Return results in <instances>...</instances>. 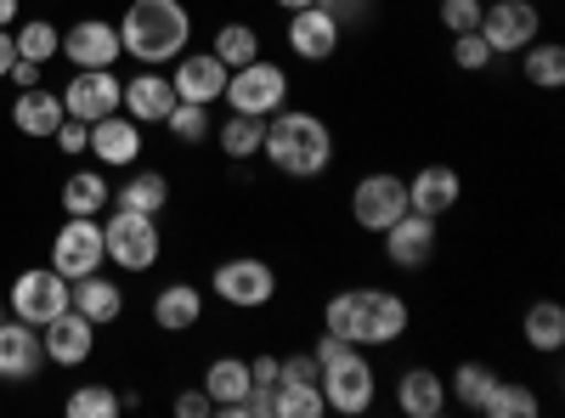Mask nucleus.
<instances>
[{
  "label": "nucleus",
  "instance_id": "1",
  "mask_svg": "<svg viewBox=\"0 0 565 418\" xmlns=\"http://www.w3.org/2000/svg\"><path fill=\"white\" fill-rule=\"evenodd\" d=\"M322 329L351 345H396L407 334V300L391 289H345L322 306Z\"/></svg>",
  "mask_w": 565,
  "mask_h": 418
},
{
  "label": "nucleus",
  "instance_id": "2",
  "mask_svg": "<svg viewBox=\"0 0 565 418\" xmlns=\"http://www.w3.org/2000/svg\"><path fill=\"white\" fill-rule=\"evenodd\" d=\"M193 40V18L181 0H130V12L119 23V52L136 63H170Z\"/></svg>",
  "mask_w": 565,
  "mask_h": 418
},
{
  "label": "nucleus",
  "instance_id": "3",
  "mask_svg": "<svg viewBox=\"0 0 565 418\" xmlns=\"http://www.w3.org/2000/svg\"><path fill=\"white\" fill-rule=\"evenodd\" d=\"M260 153L282 170V175H322L328 170V159H334V136H328V125L317 119V114H271L266 119V142H260Z\"/></svg>",
  "mask_w": 565,
  "mask_h": 418
},
{
  "label": "nucleus",
  "instance_id": "4",
  "mask_svg": "<svg viewBox=\"0 0 565 418\" xmlns=\"http://www.w3.org/2000/svg\"><path fill=\"white\" fill-rule=\"evenodd\" d=\"M221 97L232 103V114H249V119H271L282 103H289V74H282L277 63L255 57L244 68H232L226 74V90Z\"/></svg>",
  "mask_w": 565,
  "mask_h": 418
},
{
  "label": "nucleus",
  "instance_id": "5",
  "mask_svg": "<svg viewBox=\"0 0 565 418\" xmlns=\"http://www.w3.org/2000/svg\"><path fill=\"white\" fill-rule=\"evenodd\" d=\"M103 249H108V260H119L125 271H148V266L159 260V226H153V215L114 210L108 226H103Z\"/></svg>",
  "mask_w": 565,
  "mask_h": 418
},
{
  "label": "nucleus",
  "instance_id": "6",
  "mask_svg": "<svg viewBox=\"0 0 565 418\" xmlns=\"http://www.w3.org/2000/svg\"><path fill=\"white\" fill-rule=\"evenodd\" d=\"M103 260H108V249H103V226L90 221V215H68L63 232L52 238V266L68 277V283H79V277H90Z\"/></svg>",
  "mask_w": 565,
  "mask_h": 418
},
{
  "label": "nucleus",
  "instance_id": "7",
  "mask_svg": "<svg viewBox=\"0 0 565 418\" xmlns=\"http://www.w3.org/2000/svg\"><path fill=\"white\" fill-rule=\"evenodd\" d=\"M317 390H322V401L334 407V412H367L373 407V367H367L362 345L351 356H340V362H328Z\"/></svg>",
  "mask_w": 565,
  "mask_h": 418
},
{
  "label": "nucleus",
  "instance_id": "8",
  "mask_svg": "<svg viewBox=\"0 0 565 418\" xmlns=\"http://www.w3.org/2000/svg\"><path fill=\"white\" fill-rule=\"evenodd\" d=\"M74 306V289H68V277L52 266V271H23L18 283H12V311L23 322H34V329H45L57 311Z\"/></svg>",
  "mask_w": 565,
  "mask_h": 418
},
{
  "label": "nucleus",
  "instance_id": "9",
  "mask_svg": "<svg viewBox=\"0 0 565 418\" xmlns=\"http://www.w3.org/2000/svg\"><path fill=\"white\" fill-rule=\"evenodd\" d=\"M351 215L362 232H385L391 221L407 215V181L402 175H362L356 181V193H351Z\"/></svg>",
  "mask_w": 565,
  "mask_h": 418
},
{
  "label": "nucleus",
  "instance_id": "10",
  "mask_svg": "<svg viewBox=\"0 0 565 418\" xmlns=\"http://www.w3.org/2000/svg\"><path fill=\"white\" fill-rule=\"evenodd\" d=\"M215 294L226 306H238V311H255L277 294V271L255 255H238V260H221L215 266Z\"/></svg>",
  "mask_w": 565,
  "mask_h": 418
},
{
  "label": "nucleus",
  "instance_id": "11",
  "mask_svg": "<svg viewBox=\"0 0 565 418\" xmlns=\"http://www.w3.org/2000/svg\"><path fill=\"white\" fill-rule=\"evenodd\" d=\"M119 90H125V85L114 79V68H74V79H68V90H63V114L97 125V119L119 114Z\"/></svg>",
  "mask_w": 565,
  "mask_h": 418
},
{
  "label": "nucleus",
  "instance_id": "12",
  "mask_svg": "<svg viewBox=\"0 0 565 418\" xmlns=\"http://www.w3.org/2000/svg\"><path fill=\"white\" fill-rule=\"evenodd\" d=\"M537 7L532 0H487V12H481V34L492 52H526V45L537 40Z\"/></svg>",
  "mask_w": 565,
  "mask_h": 418
},
{
  "label": "nucleus",
  "instance_id": "13",
  "mask_svg": "<svg viewBox=\"0 0 565 418\" xmlns=\"http://www.w3.org/2000/svg\"><path fill=\"white\" fill-rule=\"evenodd\" d=\"M57 52H63L74 68H114V63H119V29L103 23V18H85V23H74V29L63 34Z\"/></svg>",
  "mask_w": 565,
  "mask_h": 418
},
{
  "label": "nucleus",
  "instance_id": "14",
  "mask_svg": "<svg viewBox=\"0 0 565 418\" xmlns=\"http://www.w3.org/2000/svg\"><path fill=\"white\" fill-rule=\"evenodd\" d=\"M40 345H45V356L52 362H63V367H79L85 356H90V345H97V322H90L85 311H57L52 322H45V334H40Z\"/></svg>",
  "mask_w": 565,
  "mask_h": 418
},
{
  "label": "nucleus",
  "instance_id": "15",
  "mask_svg": "<svg viewBox=\"0 0 565 418\" xmlns=\"http://www.w3.org/2000/svg\"><path fill=\"white\" fill-rule=\"evenodd\" d=\"M385 255H391L402 271L430 266V255H436V221L418 215V210H407L402 221H391V226H385Z\"/></svg>",
  "mask_w": 565,
  "mask_h": 418
},
{
  "label": "nucleus",
  "instance_id": "16",
  "mask_svg": "<svg viewBox=\"0 0 565 418\" xmlns=\"http://www.w3.org/2000/svg\"><path fill=\"white\" fill-rule=\"evenodd\" d=\"M289 52L306 57V63H328V57L340 52V23L328 18L322 7H300L289 18Z\"/></svg>",
  "mask_w": 565,
  "mask_h": 418
},
{
  "label": "nucleus",
  "instance_id": "17",
  "mask_svg": "<svg viewBox=\"0 0 565 418\" xmlns=\"http://www.w3.org/2000/svg\"><path fill=\"white\" fill-rule=\"evenodd\" d=\"M226 74H232V68H226L215 52H204V57H181L175 74H170L175 103H199V108H210L221 90H226Z\"/></svg>",
  "mask_w": 565,
  "mask_h": 418
},
{
  "label": "nucleus",
  "instance_id": "18",
  "mask_svg": "<svg viewBox=\"0 0 565 418\" xmlns=\"http://www.w3.org/2000/svg\"><path fill=\"white\" fill-rule=\"evenodd\" d=\"M119 108L136 119V125H159V119H170V108H175V85H170V74H136L125 90H119Z\"/></svg>",
  "mask_w": 565,
  "mask_h": 418
},
{
  "label": "nucleus",
  "instance_id": "19",
  "mask_svg": "<svg viewBox=\"0 0 565 418\" xmlns=\"http://www.w3.org/2000/svg\"><path fill=\"white\" fill-rule=\"evenodd\" d=\"M458 193H463L458 170H447V164H424V170L407 181V210H418V215L441 221V215L458 204Z\"/></svg>",
  "mask_w": 565,
  "mask_h": 418
},
{
  "label": "nucleus",
  "instance_id": "20",
  "mask_svg": "<svg viewBox=\"0 0 565 418\" xmlns=\"http://www.w3.org/2000/svg\"><path fill=\"white\" fill-rule=\"evenodd\" d=\"M45 362V345L34 334V322H0V379H34Z\"/></svg>",
  "mask_w": 565,
  "mask_h": 418
},
{
  "label": "nucleus",
  "instance_id": "21",
  "mask_svg": "<svg viewBox=\"0 0 565 418\" xmlns=\"http://www.w3.org/2000/svg\"><path fill=\"white\" fill-rule=\"evenodd\" d=\"M90 153L103 164H136L141 159V125L130 114H108L90 125Z\"/></svg>",
  "mask_w": 565,
  "mask_h": 418
},
{
  "label": "nucleus",
  "instance_id": "22",
  "mask_svg": "<svg viewBox=\"0 0 565 418\" xmlns=\"http://www.w3.org/2000/svg\"><path fill=\"white\" fill-rule=\"evenodd\" d=\"M396 407H402L407 418H441V412H447V385H441V374H430V367H413V374H402Z\"/></svg>",
  "mask_w": 565,
  "mask_h": 418
},
{
  "label": "nucleus",
  "instance_id": "23",
  "mask_svg": "<svg viewBox=\"0 0 565 418\" xmlns=\"http://www.w3.org/2000/svg\"><path fill=\"white\" fill-rule=\"evenodd\" d=\"M199 317H204V294H199L193 283H170V289H159V300H153V322H159L164 334L199 329Z\"/></svg>",
  "mask_w": 565,
  "mask_h": 418
},
{
  "label": "nucleus",
  "instance_id": "24",
  "mask_svg": "<svg viewBox=\"0 0 565 418\" xmlns=\"http://www.w3.org/2000/svg\"><path fill=\"white\" fill-rule=\"evenodd\" d=\"M63 119H68V114H63V97H52V90H40V85H29L23 97L12 103V125H18L23 136H34V142H40V136H52Z\"/></svg>",
  "mask_w": 565,
  "mask_h": 418
},
{
  "label": "nucleus",
  "instance_id": "25",
  "mask_svg": "<svg viewBox=\"0 0 565 418\" xmlns=\"http://www.w3.org/2000/svg\"><path fill=\"white\" fill-rule=\"evenodd\" d=\"M249 362H238V356H215L210 362V374H204V396L215 401V407H232V401H244L249 396Z\"/></svg>",
  "mask_w": 565,
  "mask_h": 418
},
{
  "label": "nucleus",
  "instance_id": "26",
  "mask_svg": "<svg viewBox=\"0 0 565 418\" xmlns=\"http://www.w3.org/2000/svg\"><path fill=\"white\" fill-rule=\"evenodd\" d=\"M322 412H328V401H322L317 385H306V379H277L271 385V418H322Z\"/></svg>",
  "mask_w": 565,
  "mask_h": 418
},
{
  "label": "nucleus",
  "instance_id": "27",
  "mask_svg": "<svg viewBox=\"0 0 565 418\" xmlns=\"http://www.w3.org/2000/svg\"><path fill=\"white\" fill-rule=\"evenodd\" d=\"M74 311H85L90 322H114L119 311H125V294L108 283V277H79V289H74Z\"/></svg>",
  "mask_w": 565,
  "mask_h": 418
},
{
  "label": "nucleus",
  "instance_id": "28",
  "mask_svg": "<svg viewBox=\"0 0 565 418\" xmlns=\"http://www.w3.org/2000/svg\"><path fill=\"white\" fill-rule=\"evenodd\" d=\"M492 385H498L492 367H481V362H458V367H452V385H447V401H458V407H469V412H481V401L492 396Z\"/></svg>",
  "mask_w": 565,
  "mask_h": 418
},
{
  "label": "nucleus",
  "instance_id": "29",
  "mask_svg": "<svg viewBox=\"0 0 565 418\" xmlns=\"http://www.w3.org/2000/svg\"><path fill=\"white\" fill-rule=\"evenodd\" d=\"M526 345L532 351H559L565 345V311L554 306V300H537V306H526Z\"/></svg>",
  "mask_w": 565,
  "mask_h": 418
},
{
  "label": "nucleus",
  "instance_id": "30",
  "mask_svg": "<svg viewBox=\"0 0 565 418\" xmlns=\"http://www.w3.org/2000/svg\"><path fill=\"white\" fill-rule=\"evenodd\" d=\"M170 204V181L159 170H141L125 181V193H119V210H141V215H159Z\"/></svg>",
  "mask_w": 565,
  "mask_h": 418
},
{
  "label": "nucleus",
  "instance_id": "31",
  "mask_svg": "<svg viewBox=\"0 0 565 418\" xmlns=\"http://www.w3.org/2000/svg\"><path fill=\"white\" fill-rule=\"evenodd\" d=\"M260 142H266V119L232 114V119L221 125V153H226V159H255V153H260Z\"/></svg>",
  "mask_w": 565,
  "mask_h": 418
},
{
  "label": "nucleus",
  "instance_id": "32",
  "mask_svg": "<svg viewBox=\"0 0 565 418\" xmlns=\"http://www.w3.org/2000/svg\"><path fill=\"white\" fill-rule=\"evenodd\" d=\"M526 79L532 85H543V90H559L565 85V45H554V40H532L526 45Z\"/></svg>",
  "mask_w": 565,
  "mask_h": 418
},
{
  "label": "nucleus",
  "instance_id": "33",
  "mask_svg": "<svg viewBox=\"0 0 565 418\" xmlns=\"http://www.w3.org/2000/svg\"><path fill=\"white\" fill-rule=\"evenodd\" d=\"M103 204H108V181H103L97 170L68 175V187H63V210H68V215H97Z\"/></svg>",
  "mask_w": 565,
  "mask_h": 418
},
{
  "label": "nucleus",
  "instance_id": "34",
  "mask_svg": "<svg viewBox=\"0 0 565 418\" xmlns=\"http://www.w3.org/2000/svg\"><path fill=\"white\" fill-rule=\"evenodd\" d=\"M215 57H221L226 68L255 63V57H260V34H255L249 23H226V29L215 34Z\"/></svg>",
  "mask_w": 565,
  "mask_h": 418
},
{
  "label": "nucleus",
  "instance_id": "35",
  "mask_svg": "<svg viewBox=\"0 0 565 418\" xmlns=\"http://www.w3.org/2000/svg\"><path fill=\"white\" fill-rule=\"evenodd\" d=\"M12 40H18V57H29V63H40V68L52 63V57H57V45H63V34L45 23V18H29Z\"/></svg>",
  "mask_w": 565,
  "mask_h": 418
},
{
  "label": "nucleus",
  "instance_id": "36",
  "mask_svg": "<svg viewBox=\"0 0 565 418\" xmlns=\"http://www.w3.org/2000/svg\"><path fill=\"white\" fill-rule=\"evenodd\" d=\"M481 412H487V418H532V412H537V396H532L526 385L498 379V385H492V396L481 401Z\"/></svg>",
  "mask_w": 565,
  "mask_h": 418
},
{
  "label": "nucleus",
  "instance_id": "37",
  "mask_svg": "<svg viewBox=\"0 0 565 418\" xmlns=\"http://www.w3.org/2000/svg\"><path fill=\"white\" fill-rule=\"evenodd\" d=\"M125 401L108 390V385H79L74 396H68V418H114Z\"/></svg>",
  "mask_w": 565,
  "mask_h": 418
},
{
  "label": "nucleus",
  "instance_id": "38",
  "mask_svg": "<svg viewBox=\"0 0 565 418\" xmlns=\"http://www.w3.org/2000/svg\"><path fill=\"white\" fill-rule=\"evenodd\" d=\"M492 57H498V52L487 45V34H481V29H469V34H452V63H458L463 74H481V68H487Z\"/></svg>",
  "mask_w": 565,
  "mask_h": 418
},
{
  "label": "nucleus",
  "instance_id": "39",
  "mask_svg": "<svg viewBox=\"0 0 565 418\" xmlns=\"http://www.w3.org/2000/svg\"><path fill=\"white\" fill-rule=\"evenodd\" d=\"M164 125H170V136H181V142H204V136H210V108H199V103H175Z\"/></svg>",
  "mask_w": 565,
  "mask_h": 418
},
{
  "label": "nucleus",
  "instance_id": "40",
  "mask_svg": "<svg viewBox=\"0 0 565 418\" xmlns=\"http://www.w3.org/2000/svg\"><path fill=\"white\" fill-rule=\"evenodd\" d=\"M481 12H487V0H441V23H447L452 34L481 29Z\"/></svg>",
  "mask_w": 565,
  "mask_h": 418
},
{
  "label": "nucleus",
  "instance_id": "41",
  "mask_svg": "<svg viewBox=\"0 0 565 418\" xmlns=\"http://www.w3.org/2000/svg\"><path fill=\"white\" fill-rule=\"evenodd\" d=\"M52 142H57L63 153H85V148H90V125H85V119H63V125L52 130Z\"/></svg>",
  "mask_w": 565,
  "mask_h": 418
},
{
  "label": "nucleus",
  "instance_id": "42",
  "mask_svg": "<svg viewBox=\"0 0 565 418\" xmlns=\"http://www.w3.org/2000/svg\"><path fill=\"white\" fill-rule=\"evenodd\" d=\"M277 379H306V385H317L322 379V362L317 356H282V374Z\"/></svg>",
  "mask_w": 565,
  "mask_h": 418
},
{
  "label": "nucleus",
  "instance_id": "43",
  "mask_svg": "<svg viewBox=\"0 0 565 418\" xmlns=\"http://www.w3.org/2000/svg\"><path fill=\"white\" fill-rule=\"evenodd\" d=\"M175 412H181V418H210L215 401H210L204 390H186V396H175Z\"/></svg>",
  "mask_w": 565,
  "mask_h": 418
},
{
  "label": "nucleus",
  "instance_id": "44",
  "mask_svg": "<svg viewBox=\"0 0 565 418\" xmlns=\"http://www.w3.org/2000/svg\"><path fill=\"white\" fill-rule=\"evenodd\" d=\"M277 374H282V356H255V362H249V379L266 385V390L277 385Z\"/></svg>",
  "mask_w": 565,
  "mask_h": 418
},
{
  "label": "nucleus",
  "instance_id": "45",
  "mask_svg": "<svg viewBox=\"0 0 565 418\" xmlns=\"http://www.w3.org/2000/svg\"><path fill=\"white\" fill-rule=\"evenodd\" d=\"M12 63H18V40H12L7 29H0V79L12 74Z\"/></svg>",
  "mask_w": 565,
  "mask_h": 418
},
{
  "label": "nucleus",
  "instance_id": "46",
  "mask_svg": "<svg viewBox=\"0 0 565 418\" xmlns=\"http://www.w3.org/2000/svg\"><path fill=\"white\" fill-rule=\"evenodd\" d=\"M12 79H18L23 90H29V85H40V63H29V57H18V63H12Z\"/></svg>",
  "mask_w": 565,
  "mask_h": 418
},
{
  "label": "nucleus",
  "instance_id": "47",
  "mask_svg": "<svg viewBox=\"0 0 565 418\" xmlns=\"http://www.w3.org/2000/svg\"><path fill=\"white\" fill-rule=\"evenodd\" d=\"M12 18H18V0H0V29H7Z\"/></svg>",
  "mask_w": 565,
  "mask_h": 418
},
{
  "label": "nucleus",
  "instance_id": "48",
  "mask_svg": "<svg viewBox=\"0 0 565 418\" xmlns=\"http://www.w3.org/2000/svg\"><path fill=\"white\" fill-rule=\"evenodd\" d=\"M282 12H300V7H317V0H277Z\"/></svg>",
  "mask_w": 565,
  "mask_h": 418
},
{
  "label": "nucleus",
  "instance_id": "49",
  "mask_svg": "<svg viewBox=\"0 0 565 418\" xmlns=\"http://www.w3.org/2000/svg\"><path fill=\"white\" fill-rule=\"evenodd\" d=\"M0 322H7V317H0Z\"/></svg>",
  "mask_w": 565,
  "mask_h": 418
}]
</instances>
